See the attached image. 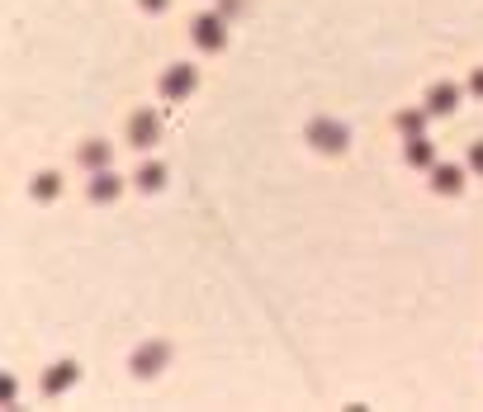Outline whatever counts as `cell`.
<instances>
[{
	"label": "cell",
	"instance_id": "8992f818",
	"mask_svg": "<svg viewBox=\"0 0 483 412\" xmlns=\"http://www.w3.org/2000/svg\"><path fill=\"white\" fill-rule=\"evenodd\" d=\"M114 190H119V185H114V175H109V171H105V175H95V194H100V199H109Z\"/></svg>",
	"mask_w": 483,
	"mask_h": 412
},
{
	"label": "cell",
	"instance_id": "277c9868",
	"mask_svg": "<svg viewBox=\"0 0 483 412\" xmlns=\"http://www.w3.org/2000/svg\"><path fill=\"white\" fill-rule=\"evenodd\" d=\"M436 190L455 194V190H459V171H450V166H441V171H436Z\"/></svg>",
	"mask_w": 483,
	"mask_h": 412
},
{
	"label": "cell",
	"instance_id": "52a82bcc",
	"mask_svg": "<svg viewBox=\"0 0 483 412\" xmlns=\"http://www.w3.org/2000/svg\"><path fill=\"white\" fill-rule=\"evenodd\" d=\"M67 379H71V365H62V375H48V388H62Z\"/></svg>",
	"mask_w": 483,
	"mask_h": 412
},
{
	"label": "cell",
	"instance_id": "6da1fadb",
	"mask_svg": "<svg viewBox=\"0 0 483 412\" xmlns=\"http://www.w3.org/2000/svg\"><path fill=\"white\" fill-rule=\"evenodd\" d=\"M194 43L218 48V43H223V24H218V19H199V24H194Z\"/></svg>",
	"mask_w": 483,
	"mask_h": 412
},
{
	"label": "cell",
	"instance_id": "9c48e42d",
	"mask_svg": "<svg viewBox=\"0 0 483 412\" xmlns=\"http://www.w3.org/2000/svg\"><path fill=\"white\" fill-rule=\"evenodd\" d=\"M474 166H479V171H483V147H479V152H474Z\"/></svg>",
	"mask_w": 483,
	"mask_h": 412
},
{
	"label": "cell",
	"instance_id": "ba28073f",
	"mask_svg": "<svg viewBox=\"0 0 483 412\" xmlns=\"http://www.w3.org/2000/svg\"><path fill=\"white\" fill-rule=\"evenodd\" d=\"M80 157H85V166H90V162L100 166V162H105V147H85V152H80Z\"/></svg>",
	"mask_w": 483,
	"mask_h": 412
},
{
	"label": "cell",
	"instance_id": "3957f363",
	"mask_svg": "<svg viewBox=\"0 0 483 412\" xmlns=\"http://www.w3.org/2000/svg\"><path fill=\"white\" fill-rule=\"evenodd\" d=\"M133 133L142 137V147H147V142H152V133H157V119H152V114H137V119H133Z\"/></svg>",
	"mask_w": 483,
	"mask_h": 412
},
{
	"label": "cell",
	"instance_id": "5b68a950",
	"mask_svg": "<svg viewBox=\"0 0 483 412\" xmlns=\"http://www.w3.org/2000/svg\"><path fill=\"white\" fill-rule=\"evenodd\" d=\"M450 100H455V90H450V85H436V95H431V110H450Z\"/></svg>",
	"mask_w": 483,
	"mask_h": 412
},
{
	"label": "cell",
	"instance_id": "7a4b0ae2",
	"mask_svg": "<svg viewBox=\"0 0 483 412\" xmlns=\"http://www.w3.org/2000/svg\"><path fill=\"white\" fill-rule=\"evenodd\" d=\"M161 85H166V95H185L189 85H194V71H189V67H176V71H171Z\"/></svg>",
	"mask_w": 483,
	"mask_h": 412
},
{
	"label": "cell",
	"instance_id": "30bf717a",
	"mask_svg": "<svg viewBox=\"0 0 483 412\" xmlns=\"http://www.w3.org/2000/svg\"><path fill=\"white\" fill-rule=\"evenodd\" d=\"M142 5H152V10H157V5H166V0H142Z\"/></svg>",
	"mask_w": 483,
	"mask_h": 412
}]
</instances>
